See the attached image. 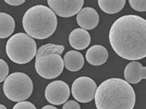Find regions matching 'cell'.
<instances>
[{"mask_svg":"<svg viewBox=\"0 0 146 109\" xmlns=\"http://www.w3.org/2000/svg\"><path fill=\"white\" fill-rule=\"evenodd\" d=\"M86 60L93 66H101L108 59V51L103 45H94L86 52Z\"/></svg>","mask_w":146,"mask_h":109,"instance_id":"13","label":"cell"},{"mask_svg":"<svg viewBox=\"0 0 146 109\" xmlns=\"http://www.w3.org/2000/svg\"><path fill=\"white\" fill-rule=\"evenodd\" d=\"M5 2L11 6H20L25 3V0H5Z\"/></svg>","mask_w":146,"mask_h":109,"instance_id":"22","label":"cell"},{"mask_svg":"<svg viewBox=\"0 0 146 109\" xmlns=\"http://www.w3.org/2000/svg\"><path fill=\"white\" fill-rule=\"evenodd\" d=\"M109 43L124 59H143L146 56V19L132 14L118 18L110 28Z\"/></svg>","mask_w":146,"mask_h":109,"instance_id":"1","label":"cell"},{"mask_svg":"<svg viewBox=\"0 0 146 109\" xmlns=\"http://www.w3.org/2000/svg\"><path fill=\"white\" fill-rule=\"evenodd\" d=\"M62 109H80V106L78 102L70 100L64 104Z\"/></svg>","mask_w":146,"mask_h":109,"instance_id":"21","label":"cell"},{"mask_svg":"<svg viewBox=\"0 0 146 109\" xmlns=\"http://www.w3.org/2000/svg\"><path fill=\"white\" fill-rule=\"evenodd\" d=\"M129 3L134 10L139 12L146 11V0H129Z\"/></svg>","mask_w":146,"mask_h":109,"instance_id":"18","label":"cell"},{"mask_svg":"<svg viewBox=\"0 0 146 109\" xmlns=\"http://www.w3.org/2000/svg\"><path fill=\"white\" fill-rule=\"evenodd\" d=\"M49 7L56 15L62 18H70L82 9L83 0H48Z\"/></svg>","mask_w":146,"mask_h":109,"instance_id":"9","label":"cell"},{"mask_svg":"<svg viewBox=\"0 0 146 109\" xmlns=\"http://www.w3.org/2000/svg\"><path fill=\"white\" fill-rule=\"evenodd\" d=\"M68 42L74 49L83 50L90 45L91 35L84 29H74L68 36Z\"/></svg>","mask_w":146,"mask_h":109,"instance_id":"12","label":"cell"},{"mask_svg":"<svg viewBox=\"0 0 146 109\" xmlns=\"http://www.w3.org/2000/svg\"><path fill=\"white\" fill-rule=\"evenodd\" d=\"M125 0H99L98 6L104 12L107 14H116L120 12L125 7Z\"/></svg>","mask_w":146,"mask_h":109,"instance_id":"16","label":"cell"},{"mask_svg":"<svg viewBox=\"0 0 146 109\" xmlns=\"http://www.w3.org/2000/svg\"><path fill=\"white\" fill-rule=\"evenodd\" d=\"M22 25L26 33L33 39L44 40L52 36L57 27L56 15L54 11L43 5L32 7L26 11Z\"/></svg>","mask_w":146,"mask_h":109,"instance_id":"3","label":"cell"},{"mask_svg":"<svg viewBox=\"0 0 146 109\" xmlns=\"http://www.w3.org/2000/svg\"><path fill=\"white\" fill-rule=\"evenodd\" d=\"M124 78L129 84L139 83L141 80L146 79V68L138 61L130 62L125 68Z\"/></svg>","mask_w":146,"mask_h":109,"instance_id":"11","label":"cell"},{"mask_svg":"<svg viewBox=\"0 0 146 109\" xmlns=\"http://www.w3.org/2000/svg\"><path fill=\"white\" fill-rule=\"evenodd\" d=\"M77 23L82 29L93 30L99 23V15L93 7H86L77 14Z\"/></svg>","mask_w":146,"mask_h":109,"instance_id":"10","label":"cell"},{"mask_svg":"<svg viewBox=\"0 0 146 109\" xmlns=\"http://www.w3.org/2000/svg\"><path fill=\"white\" fill-rule=\"evenodd\" d=\"M33 84L31 78L23 72H14L3 83V92L13 102H23L32 95Z\"/></svg>","mask_w":146,"mask_h":109,"instance_id":"5","label":"cell"},{"mask_svg":"<svg viewBox=\"0 0 146 109\" xmlns=\"http://www.w3.org/2000/svg\"><path fill=\"white\" fill-rule=\"evenodd\" d=\"M64 66L70 71H79L84 65V57L78 51H68L64 56Z\"/></svg>","mask_w":146,"mask_h":109,"instance_id":"14","label":"cell"},{"mask_svg":"<svg viewBox=\"0 0 146 109\" xmlns=\"http://www.w3.org/2000/svg\"><path fill=\"white\" fill-rule=\"evenodd\" d=\"M70 95V87L63 80H55L49 83L44 92L45 99L54 106H59L67 103Z\"/></svg>","mask_w":146,"mask_h":109,"instance_id":"8","label":"cell"},{"mask_svg":"<svg viewBox=\"0 0 146 109\" xmlns=\"http://www.w3.org/2000/svg\"><path fill=\"white\" fill-rule=\"evenodd\" d=\"M42 109H57V108L56 106H45Z\"/></svg>","mask_w":146,"mask_h":109,"instance_id":"23","label":"cell"},{"mask_svg":"<svg viewBox=\"0 0 146 109\" xmlns=\"http://www.w3.org/2000/svg\"><path fill=\"white\" fill-rule=\"evenodd\" d=\"M9 65L7 64L6 61L3 59H0V81L4 82L9 77Z\"/></svg>","mask_w":146,"mask_h":109,"instance_id":"19","label":"cell"},{"mask_svg":"<svg viewBox=\"0 0 146 109\" xmlns=\"http://www.w3.org/2000/svg\"><path fill=\"white\" fill-rule=\"evenodd\" d=\"M94 101L97 109H133L136 95L129 82L111 78L98 86Z\"/></svg>","mask_w":146,"mask_h":109,"instance_id":"2","label":"cell"},{"mask_svg":"<svg viewBox=\"0 0 146 109\" xmlns=\"http://www.w3.org/2000/svg\"><path fill=\"white\" fill-rule=\"evenodd\" d=\"M96 82L89 77H80L74 80L71 86V93L80 103H89L95 98L97 91Z\"/></svg>","mask_w":146,"mask_h":109,"instance_id":"7","label":"cell"},{"mask_svg":"<svg viewBox=\"0 0 146 109\" xmlns=\"http://www.w3.org/2000/svg\"><path fill=\"white\" fill-rule=\"evenodd\" d=\"M15 31V21L9 14L0 13V38H7Z\"/></svg>","mask_w":146,"mask_h":109,"instance_id":"15","label":"cell"},{"mask_svg":"<svg viewBox=\"0 0 146 109\" xmlns=\"http://www.w3.org/2000/svg\"><path fill=\"white\" fill-rule=\"evenodd\" d=\"M13 109H37V108L33 103L28 102V101H23V102L17 103L13 106Z\"/></svg>","mask_w":146,"mask_h":109,"instance_id":"20","label":"cell"},{"mask_svg":"<svg viewBox=\"0 0 146 109\" xmlns=\"http://www.w3.org/2000/svg\"><path fill=\"white\" fill-rule=\"evenodd\" d=\"M35 70L44 79H56L63 71L64 60L58 54L35 58Z\"/></svg>","mask_w":146,"mask_h":109,"instance_id":"6","label":"cell"},{"mask_svg":"<svg viewBox=\"0 0 146 109\" xmlns=\"http://www.w3.org/2000/svg\"><path fill=\"white\" fill-rule=\"evenodd\" d=\"M6 52L9 59L16 64H27L36 57L37 46L34 39L27 33H19L7 42Z\"/></svg>","mask_w":146,"mask_h":109,"instance_id":"4","label":"cell"},{"mask_svg":"<svg viewBox=\"0 0 146 109\" xmlns=\"http://www.w3.org/2000/svg\"><path fill=\"white\" fill-rule=\"evenodd\" d=\"M64 45H56L54 44H47L44 45L43 46L37 50V54H36V57L35 58H39L41 56H47V54H61L64 51Z\"/></svg>","mask_w":146,"mask_h":109,"instance_id":"17","label":"cell"},{"mask_svg":"<svg viewBox=\"0 0 146 109\" xmlns=\"http://www.w3.org/2000/svg\"><path fill=\"white\" fill-rule=\"evenodd\" d=\"M0 109H7L4 104H0Z\"/></svg>","mask_w":146,"mask_h":109,"instance_id":"24","label":"cell"}]
</instances>
